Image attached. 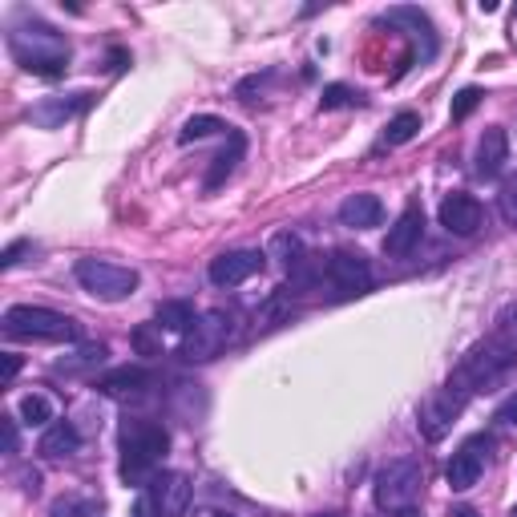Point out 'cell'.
Here are the masks:
<instances>
[{"label": "cell", "mask_w": 517, "mask_h": 517, "mask_svg": "<svg viewBox=\"0 0 517 517\" xmlns=\"http://www.w3.org/2000/svg\"><path fill=\"white\" fill-rule=\"evenodd\" d=\"M396 517H421V513H417V509H400Z\"/></svg>", "instance_id": "38"}, {"label": "cell", "mask_w": 517, "mask_h": 517, "mask_svg": "<svg viewBox=\"0 0 517 517\" xmlns=\"http://www.w3.org/2000/svg\"><path fill=\"white\" fill-rule=\"evenodd\" d=\"M477 101H481V89H461V93H457V101H453V118H457V122H461V118H469Z\"/></svg>", "instance_id": "30"}, {"label": "cell", "mask_w": 517, "mask_h": 517, "mask_svg": "<svg viewBox=\"0 0 517 517\" xmlns=\"http://www.w3.org/2000/svg\"><path fill=\"white\" fill-rule=\"evenodd\" d=\"M497 421H501V425H517V396H509V400L497 408Z\"/></svg>", "instance_id": "33"}, {"label": "cell", "mask_w": 517, "mask_h": 517, "mask_svg": "<svg viewBox=\"0 0 517 517\" xmlns=\"http://www.w3.org/2000/svg\"><path fill=\"white\" fill-rule=\"evenodd\" d=\"M497 206H501L505 223H513V227H517V178H509V182L501 186V194H497Z\"/></svg>", "instance_id": "29"}, {"label": "cell", "mask_w": 517, "mask_h": 517, "mask_svg": "<svg viewBox=\"0 0 517 517\" xmlns=\"http://www.w3.org/2000/svg\"><path fill=\"white\" fill-rule=\"evenodd\" d=\"M154 320H158V332H178V336H186L198 316H194V307H190L186 299H166V303H158Z\"/></svg>", "instance_id": "21"}, {"label": "cell", "mask_w": 517, "mask_h": 517, "mask_svg": "<svg viewBox=\"0 0 517 517\" xmlns=\"http://www.w3.org/2000/svg\"><path fill=\"white\" fill-rule=\"evenodd\" d=\"M505 158H509V138H505L501 126H489L481 134V142H477V174L481 178H497Z\"/></svg>", "instance_id": "18"}, {"label": "cell", "mask_w": 517, "mask_h": 517, "mask_svg": "<svg viewBox=\"0 0 517 517\" xmlns=\"http://www.w3.org/2000/svg\"><path fill=\"white\" fill-rule=\"evenodd\" d=\"M106 344H81L77 352H69V356H61L57 360V372H65V376H77V372H93V368H101L106 364Z\"/></svg>", "instance_id": "22"}, {"label": "cell", "mask_w": 517, "mask_h": 517, "mask_svg": "<svg viewBox=\"0 0 517 517\" xmlns=\"http://www.w3.org/2000/svg\"><path fill=\"white\" fill-rule=\"evenodd\" d=\"M190 505L186 473H158L134 501V517H182Z\"/></svg>", "instance_id": "8"}, {"label": "cell", "mask_w": 517, "mask_h": 517, "mask_svg": "<svg viewBox=\"0 0 517 517\" xmlns=\"http://www.w3.org/2000/svg\"><path fill=\"white\" fill-rule=\"evenodd\" d=\"M417 134H421V114L404 110V114H396V118L388 122V130H384V146H404V142H412Z\"/></svg>", "instance_id": "23"}, {"label": "cell", "mask_w": 517, "mask_h": 517, "mask_svg": "<svg viewBox=\"0 0 517 517\" xmlns=\"http://www.w3.org/2000/svg\"><path fill=\"white\" fill-rule=\"evenodd\" d=\"M263 251H251V247H239V251H223L211 259V267H206V275H211L215 287H239L247 283L251 275L263 271Z\"/></svg>", "instance_id": "10"}, {"label": "cell", "mask_w": 517, "mask_h": 517, "mask_svg": "<svg viewBox=\"0 0 517 517\" xmlns=\"http://www.w3.org/2000/svg\"><path fill=\"white\" fill-rule=\"evenodd\" d=\"M0 425H5V449L17 453V417H5Z\"/></svg>", "instance_id": "35"}, {"label": "cell", "mask_w": 517, "mask_h": 517, "mask_svg": "<svg viewBox=\"0 0 517 517\" xmlns=\"http://www.w3.org/2000/svg\"><path fill=\"white\" fill-rule=\"evenodd\" d=\"M316 517H336V513H316Z\"/></svg>", "instance_id": "39"}, {"label": "cell", "mask_w": 517, "mask_h": 517, "mask_svg": "<svg viewBox=\"0 0 517 517\" xmlns=\"http://www.w3.org/2000/svg\"><path fill=\"white\" fill-rule=\"evenodd\" d=\"M509 517H517V509H513V513H509Z\"/></svg>", "instance_id": "41"}, {"label": "cell", "mask_w": 517, "mask_h": 517, "mask_svg": "<svg viewBox=\"0 0 517 517\" xmlns=\"http://www.w3.org/2000/svg\"><path fill=\"white\" fill-rule=\"evenodd\" d=\"M118 449H122V481L146 489L162 469V457L170 449V433L158 421H126Z\"/></svg>", "instance_id": "3"}, {"label": "cell", "mask_w": 517, "mask_h": 517, "mask_svg": "<svg viewBox=\"0 0 517 517\" xmlns=\"http://www.w3.org/2000/svg\"><path fill=\"white\" fill-rule=\"evenodd\" d=\"M421 235H425V211H421V206H408V211L384 235V255L388 259H404L412 247L421 243Z\"/></svg>", "instance_id": "15"}, {"label": "cell", "mask_w": 517, "mask_h": 517, "mask_svg": "<svg viewBox=\"0 0 517 517\" xmlns=\"http://www.w3.org/2000/svg\"><path fill=\"white\" fill-rule=\"evenodd\" d=\"M9 53L17 57L21 69H29L37 77H61L69 65V41L37 17L9 29Z\"/></svg>", "instance_id": "2"}, {"label": "cell", "mask_w": 517, "mask_h": 517, "mask_svg": "<svg viewBox=\"0 0 517 517\" xmlns=\"http://www.w3.org/2000/svg\"><path fill=\"white\" fill-rule=\"evenodd\" d=\"M421 485H425V469L417 457H392L380 473H376V505L380 509H412V501L421 497Z\"/></svg>", "instance_id": "5"}, {"label": "cell", "mask_w": 517, "mask_h": 517, "mask_svg": "<svg viewBox=\"0 0 517 517\" xmlns=\"http://www.w3.org/2000/svg\"><path fill=\"white\" fill-rule=\"evenodd\" d=\"M453 517H477V509H469V505H461V509H453Z\"/></svg>", "instance_id": "37"}, {"label": "cell", "mask_w": 517, "mask_h": 517, "mask_svg": "<svg viewBox=\"0 0 517 517\" xmlns=\"http://www.w3.org/2000/svg\"><path fill=\"white\" fill-rule=\"evenodd\" d=\"M437 219H441V227H445L449 235H457V239H469V235H477V231H481V219H485V211H481V202H477L473 194H449V198L441 202Z\"/></svg>", "instance_id": "11"}, {"label": "cell", "mask_w": 517, "mask_h": 517, "mask_svg": "<svg viewBox=\"0 0 517 517\" xmlns=\"http://www.w3.org/2000/svg\"><path fill=\"white\" fill-rule=\"evenodd\" d=\"M25 251H29V243H13V247H9V251H5V259H0V267H5V271H9V267H17V263H21V255H25Z\"/></svg>", "instance_id": "34"}, {"label": "cell", "mask_w": 517, "mask_h": 517, "mask_svg": "<svg viewBox=\"0 0 517 517\" xmlns=\"http://www.w3.org/2000/svg\"><path fill=\"white\" fill-rule=\"evenodd\" d=\"M21 372V356H5V380H13Z\"/></svg>", "instance_id": "36"}, {"label": "cell", "mask_w": 517, "mask_h": 517, "mask_svg": "<svg viewBox=\"0 0 517 517\" xmlns=\"http://www.w3.org/2000/svg\"><path fill=\"white\" fill-rule=\"evenodd\" d=\"M215 517H235V513H215Z\"/></svg>", "instance_id": "40"}, {"label": "cell", "mask_w": 517, "mask_h": 517, "mask_svg": "<svg viewBox=\"0 0 517 517\" xmlns=\"http://www.w3.org/2000/svg\"><path fill=\"white\" fill-rule=\"evenodd\" d=\"M223 130H231L223 118H215V114H198V118H190L186 126H182V142H198V138H211V134H223Z\"/></svg>", "instance_id": "24"}, {"label": "cell", "mask_w": 517, "mask_h": 517, "mask_svg": "<svg viewBox=\"0 0 517 517\" xmlns=\"http://www.w3.org/2000/svg\"><path fill=\"white\" fill-rule=\"evenodd\" d=\"M324 110H348V106H360V93L348 89V85H328L324 97H320Z\"/></svg>", "instance_id": "27"}, {"label": "cell", "mask_w": 517, "mask_h": 517, "mask_svg": "<svg viewBox=\"0 0 517 517\" xmlns=\"http://www.w3.org/2000/svg\"><path fill=\"white\" fill-rule=\"evenodd\" d=\"M77 283L93 295V299H126L134 287H138V271L134 267H122V263H110V259H77L73 267Z\"/></svg>", "instance_id": "6"}, {"label": "cell", "mask_w": 517, "mask_h": 517, "mask_svg": "<svg viewBox=\"0 0 517 517\" xmlns=\"http://www.w3.org/2000/svg\"><path fill=\"white\" fill-rule=\"evenodd\" d=\"M489 449H493V441H489V437H473V441H465V445L453 453V461H449V485H453L457 493H465V489H473V485H477V477H481V469H485Z\"/></svg>", "instance_id": "13"}, {"label": "cell", "mask_w": 517, "mask_h": 517, "mask_svg": "<svg viewBox=\"0 0 517 517\" xmlns=\"http://www.w3.org/2000/svg\"><path fill=\"white\" fill-rule=\"evenodd\" d=\"M465 396H457L453 388H437L425 404H421V412H417V425H421V433L429 437V441H441L449 429H453V421L465 412Z\"/></svg>", "instance_id": "9"}, {"label": "cell", "mask_w": 517, "mask_h": 517, "mask_svg": "<svg viewBox=\"0 0 517 517\" xmlns=\"http://www.w3.org/2000/svg\"><path fill=\"white\" fill-rule=\"evenodd\" d=\"M134 344H138V352H142V356H158V348H154V332H150V328H138V332H134Z\"/></svg>", "instance_id": "32"}, {"label": "cell", "mask_w": 517, "mask_h": 517, "mask_svg": "<svg viewBox=\"0 0 517 517\" xmlns=\"http://www.w3.org/2000/svg\"><path fill=\"white\" fill-rule=\"evenodd\" d=\"M5 336L13 340H45V344H73L81 340V324L73 316H61L53 307L17 303L5 312Z\"/></svg>", "instance_id": "4"}, {"label": "cell", "mask_w": 517, "mask_h": 517, "mask_svg": "<svg viewBox=\"0 0 517 517\" xmlns=\"http://www.w3.org/2000/svg\"><path fill=\"white\" fill-rule=\"evenodd\" d=\"M328 279L344 291V295H364L372 287V267L360 251H332L328 259Z\"/></svg>", "instance_id": "12"}, {"label": "cell", "mask_w": 517, "mask_h": 517, "mask_svg": "<svg viewBox=\"0 0 517 517\" xmlns=\"http://www.w3.org/2000/svg\"><path fill=\"white\" fill-rule=\"evenodd\" d=\"M231 336H235V316H227V312H206V316H198L194 328L182 336L178 356L190 360V364L215 360V356L231 344Z\"/></svg>", "instance_id": "7"}, {"label": "cell", "mask_w": 517, "mask_h": 517, "mask_svg": "<svg viewBox=\"0 0 517 517\" xmlns=\"http://www.w3.org/2000/svg\"><path fill=\"white\" fill-rule=\"evenodd\" d=\"M21 421H25V425H49V421H53V404H49L41 392L25 396V400H21Z\"/></svg>", "instance_id": "26"}, {"label": "cell", "mask_w": 517, "mask_h": 517, "mask_svg": "<svg viewBox=\"0 0 517 517\" xmlns=\"http://www.w3.org/2000/svg\"><path fill=\"white\" fill-rule=\"evenodd\" d=\"M77 449H81V437H77V429H73L69 421L49 425V429H45V437H41V445H37V453H41V457H49V461L73 457Z\"/></svg>", "instance_id": "20"}, {"label": "cell", "mask_w": 517, "mask_h": 517, "mask_svg": "<svg viewBox=\"0 0 517 517\" xmlns=\"http://www.w3.org/2000/svg\"><path fill=\"white\" fill-rule=\"evenodd\" d=\"M243 154H247V138L239 134V130H231L227 134V150L215 158V166H211V174H206V190H219L235 170H239V162H243Z\"/></svg>", "instance_id": "19"}, {"label": "cell", "mask_w": 517, "mask_h": 517, "mask_svg": "<svg viewBox=\"0 0 517 517\" xmlns=\"http://www.w3.org/2000/svg\"><path fill=\"white\" fill-rule=\"evenodd\" d=\"M513 372H517V348L509 340L493 336V340H481L465 352L461 368L449 376L445 388H453L457 396L469 400L473 392H497Z\"/></svg>", "instance_id": "1"}, {"label": "cell", "mask_w": 517, "mask_h": 517, "mask_svg": "<svg viewBox=\"0 0 517 517\" xmlns=\"http://www.w3.org/2000/svg\"><path fill=\"white\" fill-rule=\"evenodd\" d=\"M340 223L352 227V231L380 227L384 223V202L376 194H352V198L340 202Z\"/></svg>", "instance_id": "16"}, {"label": "cell", "mask_w": 517, "mask_h": 517, "mask_svg": "<svg viewBox=\"0 0 517 517\" xmlns=\"http://www.w3.org/2000/svg\"><path fill=\"white\" fill-rule=\"evenodd\" d=\"M271 255H275L279 263H287V267H295V263L303 259V255H299V239H295V235H287V231H283V235H275Z\"/></svg>", "instance_id": "28"}, {"label": "cell", "mask_w": 517, "mask_h": 517, "mask_svg": "<svg viewBox=\"0 0 517 517\" xmlns=\"http://www.w3.org/2000/svg\"><path fill=\"white\" fill-rule=\"evenodd\" d=\"M85 101H89V93H69V97H49V101H41V106H33V126H41V130H57V126H65L77 110H85Z\"/></svg>", "instance_id": "17"}, {"label": "cell", "mask_w": 517, "mask_h": 517, "mask_svg": "<svg viewBox=\"0 0 517 517\" xmlns=\"http://www.w3.org/2000/svg\"><path fill=\"white\" fill-rule=\"evenodd\" d=\"M97 388L106 392L110 400H118V404H142V400L150 396L154 380H150L146 368H114L110 376H101Z\"/></svg>", "instance_id": "14"}, {"label": "cell", "mask_w": 517, "mask_h": 517, "mask_svg": "<svg viewBox=\"0 0 517 517\" xmlns=\"http://www.w3.org/2000/svg\"><path fill=\"white\" fill-rule=\"evenodd\" d=\"M49 517H97V501H89V497H57L49 505Z\"/></svg>", "instance_id": "25"}, {"label": "cell", "mask_w": 517, "mask_h": 517, "mask_svg": "<svg viewBox=\"0 0 517 517\" xmlns=\"http://www.w3.org/2000/svg\"><path fill=\"white\" fill-rule=\"evenodd\" d=\"M501 340H509V344L517 348V303L501 316Z\"/></svg>", "instance_id": "31"}]
</instances>
